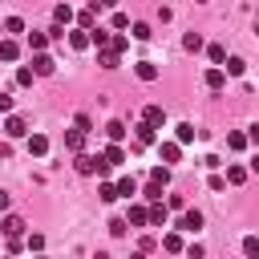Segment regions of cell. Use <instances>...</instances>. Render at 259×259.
Here are the masks:
<instances>
[{
    "instance_id": "cell-1",
    "label": "cell",
    "mask_w": 259,
    "mask_h": 259,
    "mask_svg": "<svg viewBox=\"0 0 259 259\" xmlns=\"http://www.w3.org/2000/svg\"><path fill=\"white\" fill-rule=\"evenodd\" d=\"M73 166H77V174H101L105 178V170H109V162H105V154H73Z\"/></svg>"
},
{
    "instance_id": "cell-2",
    "label": "cell",
    "mask_w": 259,
    "mask_h": 259,
    "mask_svg": "<svg viewBox=\"0 0 259 259\" xmlns=\"http://www.w3.org/2000/svg\"><path fill=\"white\" fill-rule=\"evenodd\" d=\"M202 85H206L210 93H219V89L227 85V69H223V65H214V69H206V73H202Z\"/></svg>"
},
{
    "instance_id": "cell-3",
    "label": "cell",
    "mask_w": 259,
    "mask_h": 259,
    "mask_svg": "<svg viewBox=\"0 0 259 259\" xmlns=\"http://www.w3.org/2000/svg\"><path fill=\"white\" fill-rule=\"evenodd\" d=\"M97 65H101V69H117V65H121V53H117L113 45H101V49H97Z\"/></svg>"
},
{
    "instance_id": "cell-4",
    "label": "cell",
    "mask_w": 259,
    "mask_h": 259,
    "mask_svg": "<svg viewBox=\"0 0 259 259\" xmlns=\"http://www.w3.org/2000/svg\"><path fill=\"white\" fill-rule=\"evenodd\" d=\"M32 69H36V77H53L57 73V61L49 53H32Z\"/></svg>"
},
{
    "instance_id": "cell-5",
    "label": "cell",
    "mask_w": 259,
    "mask_h": 259,
    "mask_svg": "<svg viewBox=\"0 0 259 259\" xmlns=\"http://www.w3.org/2000/svg\"><path fill=\"white\" fill-rule=\"evenodd\" d=\"M4 134H8V138H24V134H28V121H24L20 113H8V117H4Z\"/></svg>"
},
{
    "instance_id": "cell-6",
    "label": "cell",
    "mask_w": 259,
    "mask_h": 259,
    "mask_svg": "<svg viewBox=\"0 0 259 259\" xmlns=\"http://www.w3.org/2000/svg\"><path fill=\"white\" fill-rule=\"evenodd\" d=\"M65 150H69V154H81V150H85V130H81V125L65 130Z\"/></svg>"
},
{
    "instance_id": "cell-7",
    "label": "cell",
    "mask_w": 259,
    "mask_h": 259,
    "mask_svg": "<svg viewBox=\"0 0 259 259\" xmlns=\"http://www.w3.org/2000/svg\"><path fill=\"white\" fill-rule=\"evenodd\" d=\"M178 231H186V235L202 231V214H198V210H182V214H178Z\"/></svg>"
},
{
    "instance_id": "cell-8",
    "label": "cell",
    "mask_w": 259,
    "mask_h": 259,
    "mask_svg": "<svg viewBox=\"0 0 259 259\" xmlns=\"http://www.w3.org/2000/svg\"><path fill=\"white\" fill-rule=\"evenodd\" d=\"M158 154H162V162H166V166H174V162L182 158V142H178V138H174V142H162V146H158Z\"/></svg>"
},
{
    "instance_id": "cell-9",
    "label": "cell",
    "mask_w": 259,
    "mask_h": 259,
    "mask_svg": "<svg viewBox=\"0 0 259 259\" xmlns=\"http://www.w3.org/2000/svg\"><path fill=\"white\" fill-rule=\"evenodd\" d=\"M166 219H170V202H150V227H166Z\"/></svg>"
},
{
    "instance_id": "cell-10",
    "label": "cell",
    "mask_w": 259,
    "mask_h": 259,
    "mask_svg": "<svg viewBox=\"0 0 259 259\" xmlns=\"http://www.w3.org/2000/svg\"><path fill=\"white\" fill-rule=\"evenodd\" d=\"M142 121H150L154 130H162V125H166V109H162V105H146V109H142Z\"/></svg>"
},
{
    "instance_id": "cell-11",
    "label": "cell",
    "mask_w": 259,
    "mask_h": 259,
    "mask_svg": "<svg viewBox=\"0 0 259 259\" xmlns=\"http://www.w3.org/2000/svg\"><path fill=\"white\" fill-rule=\"evenodd\" d=\"M24 146H28V154H32V158H45V154H49V138H45V134H28V142H24Z\"/></svg>"
},
{
    "instance_id": "cell-12",
    "label": "cell",
    "mask_w": 259,
    "mask_h": 259,
    "mask_svg": "<svg viewBox=\"0 0 259 259\" xmlns=\"http://www.w3.org/2000/svg\"><path fill=\"white\" fill-rule=\"evenodd\" d=\"M125 223H130V227H146V223H150V206L134 202V206H130V214H125Z\"/></svg>"
},
{
    "instance_id": "cell-13",
    "label": "cell",
    "mask_w": 259,
    "mask_h": 259,
    "mask_svg": "<svg viewBox=\"0 0 259 259\" xmlns=\"http://www.w3.org/2000/svg\"><path fill=\"white\" fill-rule=\"evenodd\" d=\"M69 45H73L77 53H81V49H89V45H93V36H89V28H81V24H77V28L69 32Z\"/></svg>"
},
{
    "instance_id": "cell-14",
    "label": "cell",
    "mask_w": 259,
    "mask_h": 259,
    "mask_svg": "<svg viewBox=\"0 0 259 259\" xmlns=\"http://www.w3.org/2000/svg\"><path fill=\"white\" fill-rule=\"evenodd\" d=\"M125 134H130V130H125V121H121V117L105 121V138H109V142H125Z\"/></svg>"
},
{
    "instance_id": "cell-15",
    "label": "cell",
    "mask_w": 259,
    "mask_h": 259,
    "mask_svg": "<svg viewBox=\"0 0 259 259\" xmlns=\"http://www.w3.org/2000/svg\"><path fill=\"white\" fill-rule=\"evenodd\" d=\"M134 142H138V146H154V142H158V134H154V125H150V121H142V125L134 130Z\"/></svg>"
},
{
    "instance_id": "cell-16",
    "label": "cell",
    "mask_w": 259,
    "mask_h": 259,
    "mask_svg": "<svg viewBox=\"0 0 259 259\" xmlns=\"http://www.w3.org/2000/svg\"><path fill=\"white\" fill-rule=\"evenodd\" d=\"M73 20H77V12H73L69 4H57V8H53V24H65V28H69Z\"/></svg>"
},
{
    "instance_id": "cell-17",
    "label": "cell",
    "mask_w": 259,
    "mask_h": 259,
    "mask_svg": "<svg viewBox=\"0 0 259 259\" xmlns=\"http://www.w3.org/2000/svg\"><path fill=\"white\" fill-rule=\"evenodd\" d=\"M134 73H138V81H158V65L154 61H138Z\"/></svg>"
},
{
    "instance_id": "cell-18",
    "label": "cell",
    "mask_w": 259,
    "mask_h": 259,
    "mask_svg": "<svg viewBox=\"0 0 259 259\" xmlns=\"http://www.w3.org/2000/svg\"><path fill=\"white\" fill-rule=\"evenodd\" d=\"M77 24H81V28H97V4L81 8V12H77Z\"/></svg>"
},
{
    "instance_id": "cell-19",
    "label": "cell",
    "mask_w": 259,
    "mask_h": 259,
    "mask_svg": "<svg viewBox=\"0 0 259 259\" xmlns=\"http://www.w3.org/2000/svg\"><path fill=\"white\" fill-rule=\"evenodd\" d=\"M174 138H178V142L186 146V142H194V138H198V130H194L190 121H178V125H174Z\"/></svg>"
},
{
    "instance_id": "cell-20",
    "label": "cell",
    "mask_w": 259,
    "mask_h": 259,
    "mask_svg": "<svg viewBox=\"0 0 259 259\" xmlns=\"http://www.w3.org/2000/svg\"><path fill=\"white\" fill-rule=\"evenodd\" d=\"M105 162H109V166H121V162H125V150H121V142H109V146H105Z\"/></svg>"
},
{
    "instance_id": "cell-21",
    "label": "cell",
    "mask_w": 259,
    "mask_h": 259,
    "mask_svg": "<svg viewBox=\"0 0 259 259\" xmlns=\"http://www.w3.org/2000/svg\"><path fill=\"white\" fill-rule=\"evenodd\" d=\"M0 231H4V235H20V231H24V219H20V214H4Z\"/></svg>"
},
{
    "instance_id": "cell-22",
    "label": "cell",
    "mask_w": 259,
    "mask_h": 259,
    "mask_svg": "<svg viewBox=\"0 0 259 259\" xmlns=\"http://www.w3.org/2000/svg\"><path fill=\"white\" fill-rule=\"evenodd\" d=\"M16 57H20V45H16L12 36H4V40H0V61H16Z\"/></svg>"
},
{
    "instance_id": "cell-23",
    "label": "cell",
    "mask_w": 259,
    "mask_h": 259,
    "mask_svg": "<svg viewBox=\"0 0 259 259\" xmlns=\"http://www.w3.org/2000/svg\"><path fill=\"white\" fill-rule=\"evenodd\" d=\"M49 40H53L49 32H28V49H32V53H45V49H49Z\"/></svg>"
},
{
    "instance_id": "cell-24",
    "label": "cell",
    "mask_w": 259,
    "mask_h": 259,
    "mask_svg": "<svg viewBox=\"0 0 259 259\" xmlns=\"http://www.w3.org/2000/svg\"><path fill=\"white\" fill-rule=\"evenodd\" d=\"M247 174H251L247 166H227V182H231V186H243V182H247Z\"/></svg>"
},
{
    "instance_id": "cell-25",
    "label": "cell",
    "mask_w": 259,
    "mask_h": 259,
    "mask_svg": "<svg viewBox=\"0 0 259 259\" xmlns=\"http://www.w3.org/2000/svg\"><path fill=\"white\" fill-rule=\"evenodd\" d=\"M134 194H138V182H134L130 174H125V178H117V198H134Z\"/></svg>"
},
{
    "instance_id": "cell-26",
    "label": "cell",
    "mask_w": 259,
    "mask_h": 259,
    "mask_svg": "<svg viewBox=\"0 0 259 259\" xmlns=\"http://www.w3.org/2000/svg\"><path fill=\"white\" fill-rule=\"evenodd\" d=\"M97 194H101V202H117V182H109V178H101V186H97Z\"/></svg>"
},
{
    "instance_id": "cell-27",
    "label": "cell",
    "mask_w": 259,
    "mask_h": 259,
    "mask_svg": "<svg viewBox=\"0 0 259 259\" xmlns=\"http://www.w3.org/2000/svg\"><path fill=\"white\" fill-rule=\"evenodd\" d=\"M223 69H227V77H243L247 61H243V57H227V65H223Z\"/></svg>"
},
{
    "instance_id": "cell-28",
    "label": "cell",
    "mask_w": 259,
    "mask_h": 259,
    "mask_svg": "<svg viewBox=\"0 0 259 259\" xmlns=\"http://www.w3.org/2000/svg\"><path fill=\"white\" fill-rule=\"evenodd\" d=\"M162 190H166V186L150 178V182H146V190H142V198H146V202H158V198H162Z\"/></svg>"
},
{
    "instance_id": "cell-29",
    "label": "cell",
    "mask_w": 259,
    "mask_h": 259,
    "mask_svg": "<svg viewBox=\"0 0 259 259\" xmlns=\"http://www.w3.org/2000/svg\"><path fill=\"white\" fill-rule=\"evenodd\" d=\"M32 81H36V69L32 65H20L16 69V85H32Z\"/></svg>"
},
{
    "instance_id": "cell-30",
    "label": "cell",
    "mask_w": 259,
    "mask_h": 259,
    "mask_svg": "<svg viewBox=\"0 0 259 259\" xmlns=\"http://www.w3.org/2000/svg\"><path fill=\"white\" fill-rule=\"evenodd\" d=\"M227 146H231V150L239 154V150H247L251 142H247V134H239V130H235V134H227Z\"/></svg>"
},
{
    "instance_id": "cell-31",
    "label": "cell",
    "mask_w": 259,
    "mask_h": 259,
    "mask_svg": "<svg viewBox=\"0 0 259 259\" xmlns=\"http://www.w3.org/2000/svg\"><path fill=\"white\" fill-rule=\"evenodd\" d=\"M162 247H166V251H186L182 235H174V231H170V235H162Z\"/></svg>"
},
{
    "instance_id": "cell-32",
    "label": "cell",
    "mask_w": 259,
    "mask_h": 259,
    "mask_svg": "<svg viewBox=\"0 0 259 259\" xmlns=\"http://www.w3.org/2000/svg\"><path fill=\"white\" fill-rule=\"evenodd\" d=\"M182 49H186V53H198V49H202V36H198V32H186V36H182Z\"/></svg>"
},
{
    "instance_id": "cell-33",
    "label": "cell",
    "mask_w": 259,
    "mask_h": 259,
    "mask_svg": "<svg viewBox=\"0 0 259 259\" xmlns=\"http://www.w3.org/2000/svg\"><path fill=\"white\" fill-rule=\"evenodd\" d=\"M243 255L259 259V235H247V239H243Z\"/></svg>"
},
{
    "instance_id": "cell-34",
    "label": "cell",
    "mask_w": 259,
    "mask_h": 259,
    "mask_svg": "<svg viewBox=\"0 0 259 259\" xmlns=\"http://www.w3.org/2000/svg\"><path fill=\"white\" fill-rule=\"evenodd\" d=\"M4 32H8V36L24 32V20H20V16H8V20H4Z\"/></svg>"
},
{
    "instance_id": "cell-35",
    "label": "cell",
    "mask_w": 259,
    "mask_h": 259,
    "mask_svg": "<svg viewBox=\"0 0 259 259\" xmlns=\"http://www.w3.org/2000/svg\"><path fill=\"white\" fill-rule=\"evenodd\" d=\"M89 36H93V45H97V49H101V45H109V28H101V24H97V28H89Z\"/></svg>"
},
{
    "instance_id": "cell-36",
    "label": "cell",
    "mask_w": 259,
    "mask_h": 259,
    "mask_svg": "<svg viewBox=\"0 0 259 259\" xmlns=\"http://www.w3.org/2000/svg\"><path fill=\"white\" fill-rule=\"evenodd\" d=\"M150 178H154V182H162V186H170V166H154V170H150Z\"/></svg>"
},
{
    "instance_id": "cell-37",
    "label": "cell",
    "mask_w": 259,
    "mask_h": 259,
    "mask_svg": "<svg viewBox=\"0 0 259 259\" xmlns=\"http://www.w3.org/2000/svg\"><path fill=\"white\" fill-rule=\"evenodd\" d=\"M150 36H154V28H150V24H142V20H138V24H134V40H150Z\"/></svg>"
},
{
    "instance_id": "cell-38",
    "label": "cell",
    "mask_w": 259,
    "mask_h": 259,
    "mask_svg": "<svg viewBox=\"0 0 259 259\" xmlns=\"http://www.w3.org/2000/svg\"><path fill=\"white\" fill-rule=\"evenodd\" d=\"M109 45H113L117 53H125V49H130V36H125V32H113V36H109Z\"/></svg>"
},
{
    "instance_id": "cell-39",
    "label": "cell",
    "mask_w": 259,
    "mask_h": 259,
    "mask_svg": "<svg viewBox=\"0 0 259 259\" xmlns=\"http://www.w3.org/2000/svg\"><path fill=\"white\" fill-rule=\"evenodd\" d=\"M206 57H210L214 65H223V61H227V49H223V45H210V49H206Z\"/></svg>"
},
{
    "instance_id": "cell-40",
    "label": "cell",
    "mask_w": 259,
    "mask_h": 259,
    "mask_svg": "<svg viewBox=\"0 0 259 259\" xmlns=\"http://www.w3.org/2000/svg\"><path fill=\"white\" fill-rule=\"evenodd\" d=\"M125 227H130L125 219H109V235H113V239H121V235H125Z\"/></svg>"
},
{
    "instance_id": "cell-41",
    "label": "cell",
    "mask_w": 259,
    "mask_h": 259,
    "mask_svg": "<svg viewBox=\"0 0 259 259\" xmlns=\"http://www.w3.org/2000/svg\"><path fill=\"white\" fill-rule=\"evenodd\" d=\"M24 247H28V251H40V247H45V235H28Z\"/></svg>"
},
{
    "instance_id": "cell-42",
    "label": "cell",
    "mask_w": 259,
    "mask_h": 259,
    "mask_svg": "<svg viewBox=\"0 0 259 259\" xmlns=\"http://www.w3.org/2000/svg\"><path fill=\"white\" fill-rule=\"evenodd\" d=\"M73 125H81V130L89 134V130H93V117H89V113H77V121H73Z\"/></svg>"
},
{
    "instance_id": "cell-43",
    "label": "cell",
    "mask_w": 259,
    "mask_h": 259,
    "mask_svg": "<svg viewBox=\"0 0 259 259\" xmlns=\"http://www.w3.org/2000/svg\"><path fill=\"white\" fill-rule=\"evenodd\" d=\"M113 28H130V16L125 12H113Z\"/></svg>"
},
{
    "instance_id": "cell-44",
    "label": "cell",
    "mask_w": 259,
    "mask_h": 259,
    "mask_svg": "<svg viewBox=\"0 0 259 259\" xmlns=\"http://www.w3.org/2000/svg\"><path fill=\"white\" fill-rule=\"evenodd\" d=\"M0 113H12V97L8 93H0Z\"/></svg>"
},
{
    "instance_id": "cell-45",
    "label": "cell",
    "mask_w": 259,
    "mask_h": 259,
    "mask_svg": "<svg viewBox=\"0 0 259 259\" xmlns=\"http://www.w3.org/2000/svg\"><path fill=\"white\" fill-rule=\"evenodd\" d=\"M247 142H251V146H259V125H251V130H247Z\"/></svg>"
},
{
    "instance_id": "cell-46",
    "label": "cell",
    "mask_w": 259,
    "mask_h": 259,
    "mask_svg": "<svg viewBox=\"0 0 259 259\" xmlns=\"http://www.w3.org/2000/svg\"><path fill=\"white\" fill-rule=\"evenodd\" d=\"M8 206H12V198H8L4 190H0V210H8Z\"/></svg>"
},
{
    "instance_id": "cell-47",
    "label": "cell",
    "mask_w": 259,
    "mask_h": 259,
    "mask_svg": "<svg viewBox=\"0 0 259 259\" xmlns=\"http://www.w3.org/2000/svg\"><path fill=\"white\" fill-rule=\"evenodd\" d=\"M93 4H97V8H113L117 0H93Z\"/></svg>"
},
{
    "instance_id": "cell-48",
    "label": "cell",
    "mask_w": 259,
    "mask_h": 259,
    "mask_svg": "<svg viewBox=\"0 0 259 259\" xmlns=\"http://www.w3.org/2000/svg\"><path fill=\"white\" fill-rule=\"evenodd\" d=\"M247 170H251V174H259V158H255V162H251V166H247Z\"/></svg>"
},
{
    "instance_id": "cell-49",
    "label": "cell",
    "mask_w": 259,
    "mask_h": 259,
    "mask_svg": "<svg viewBox=\"0 0 259 259\" xmlns=\"http://www.w3.org/2000/svg\"><path fill=\"white\" fill-rule=\"evenodd\" d=\"M255 24H259V12H255Z\"/></svg>"
}]
</instances>
